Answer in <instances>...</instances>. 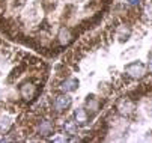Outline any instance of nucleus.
Returning a JSON list of instances; mask_svg holds the SVG:
<instances>
[{
  "mask_svg": "<svg viewBox=\"0 0 152 143\" xmlns=\"http://www.w3.org/2000/svg\"><path fill=\"white\" fill-rule=\"evenodd\" d=\"M74 120L77 122V125H86L89 122V112L83 107H77L74 110Z\"/></svg>",
  "mask_w": 152,
  "mask_h": 143,
  "instance_id": "obj_8",
  "label": "nucleus"
},
{
  "mask_svg": "<svg viewBox=\"0 0 152 143\" xmlns=\"http://www.w3.org/2000/svg\"><path fill=\"white\" fill-rule=\"evenodd\" d=\"M98 90L102 92V95H108L110 90H112V88H110V85H107V83H99L98 85Z\"/></svg>",
  "mask_w": 152,
  "mask_h": 143,
  "instance_id": "obj_12",
  "label": "nucleus"
},
{
  "mask_svg": "<svg viewBox=\"0 0 152 143\" xmlns=\"http://www.w3.org/2000/svg\"><path fill=\"white\" fill-rule=\"evenodd\" d=\"M125 74L128 77H131V78H136V80H140L146 75V66L142 63V62H133V63H129L125 66Z\"/></svg>",
  "mask_w": 152,
  "mask_h": 143,
  "instance_id": "obj_5",
  "label": "nucleus"
},
{
  "mask_svg": "<svg viewBox=\"0 0 152 143\" xmlns=\"http://www.w3.org/2000/svg\"><path fill=\"white\" fill-rule=\"evenodd\" d=\"M41 75L45 77V68L39 57L0 38V116H11L18 122L27 109L20 86L27 78Z\"/></svg>",
  "mask_w": 152,
  "mask_h": 143,
  "instance_id": "obj_1",
  "label": "nucleus"
},
{
  "mask_svg": "<svg viewBox=\"0 0 152 143\" xmlns=\"http://www.w3.org/2000/svg\"><path fill=\"white\" fill-rule=\"evenodd\" d=\"M29 3V0H0V32L9 36L15 20Z\"/></svg>",
  "mask_w": 152,
  "mask_h": 143,
  "instance_id": "obj_2",
  "label": "nucleus"
},
{
  "mask_svg": "<svg viewBox=\"0 0 152 143\" xmlns=\"http://www.w3.org/2000/svg\"><path fill=\"white\" fill-rule=\"evenodd\" d=\"M125 2H126L128 5H131V6H137V5L140 3V0H125Z\"/></svg>",
  "mask_w": 152,
  "mask_h": 143,
  "instance_id": "obj_13",
  "label": "nucleus"
},
{
  "mask_svg": "<svg viewBox=\"0 0 152 143\" xmlns=\"http://www.w3.org/2000/svg\"><path fill=\"white\" fill-rule=\"evenodd\" d=\"M77 88H78V80L77 78H66L60 83L62 92H74Z\"/></svg>",
  "mask_w": 152,
  "mask_h": 143,
  "instance_id": "obj_10",
  "label": "nucleus"
},
{
  "mask_svg": "<svg viewBox=\"0 0 152 143\" xmlns=\"http://www.w3.org/2000/svg\"><path fill=\"white\" fill-rule=\"evenodd\" d=\"M116 38L119 39V42H125V41L129 39V36H131V27H129L128 24H119L116 27Z\"/></svg>",
  "mask_w": 152,
  "mask_h": 143,
  "instance_id": "obj_9",
  "label": "nucleus"
},
{
  "mask_svg": "<svg viewBox=\"0 0 152 143\" xmlns=\"http://www.w3.org/2000/svg\"><path fill=\"white\" fill-rule=\"evenodd\" d=\"M63 130H65V134H69V136L77 134V122L75 120H66L63 124Z\"/></svg>",
  "mask_w": 152,
  "mask_h": 143,
  "instance_id": "obj_11",
  "label": "nucleus"
},
{
  "mask_svg": "<svg viewBox=\"0 0 152 143\" xmlns=\"http://www.w3.org/2000/svg\"><path fill=\"white\" fill-rule=\"evenodd\" d=\"M136 110V103L131 98H121L116 101V112L121 116H129Z\"/></svg>",
  "mask_w": 152,
  "mask_h": 143,
  "instance_id": "obj_4",
  "label": "nucleus"
},
{
  "mask_svg": "<svg viewBox=\"0 0 152 143\" xmlns=\"http://www.w3.org/2000/svg\"><path fill=\"white\" fill-rule=\"evenodd\" d=\"M72 104V101L68 95H65V92L62 93H57L53 99V103H51V107L56 113H63L65 110H68Z\"/></svg>",
  "mask_w": 152,
  "mask_h": 143,
  "instance_id": "obj_3",
  "label": "nucleus"
},
{
  "mask_svg": "<svg viewBox=\"0 0 152 143\" xmlns=\"http://www.w3.org/2000/svg\"><path fill=\"white\" fill-rule=\"evenodd\" d=\"M74 32L69 29V27H66V26H62V27H59V30H57V33H56V41H57V44L60 45V47H66V45H69L72 41H74Z\"/></svg>",
  "mask_w": 152,
  "mask_h": 143,
  "instance_id": "obj_6",
  "label": "nucleus"
},
{
  "mask_svg": "<svg viewBox=\"0 0 152 143\" xmlns=\"http://www.w3.org/2000/svg\"><path fill=\"white\" fill-rule=\"evenodd\" d=\"M53 142H65V139L63 137H56V139H53Z\"/></svg>",
  "mask_w": 152,
  "mask_h": 143,
  "instance_id": "obj_14",
  "label": "nucleus"
},
{
  "mask_svg": "<svg viewBox=\"0 0 152 143\" xmlns=\"http://www.w3.org/2000/svg\"><path fill=\"white\" fill-rule=\"evenodd\" d=\"M84 109L88 110L91 115H95L101 109V99L95 95H88L84 99Z\"/></svg>",
  "mask_w": 152,
  "mask_h": 143,
  "instance_id": "obj_7",
  "label": "nucleus"
}]
</instances>
